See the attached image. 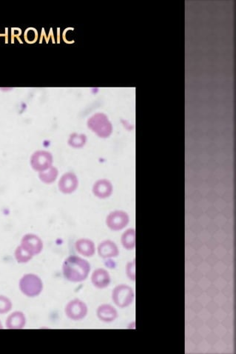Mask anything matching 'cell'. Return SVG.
Segmentation results:
<instances>
[{
  "instance_id": "cell-1",
  "label": "cell",
  "mask_w": 236,
  "mask_h": 354,
  "mask_svg": "<svg viewBox=\"0 0 236 354\" xmlns=\"http://www.w3.org/2000/svg\"><path fill=\"white\" fill-rule=\"evenodd\" d=\"M90 271L89 262L76 256L67 258L63 265L64 276L70 282H83L88 278Z\"/></svg>"
},
{
  "instance_id": "cell-2",
  "label": "cell",
  "mask_w": 236,
  "mask_h": 354,
  "mask_svg": "<svg viewBox=\"0 0 236 354\" xmlns=\"http://www.w3.org/2000/svg\"><path fill=\"white\" fill-rule=\"evenodd\" d=\"M43 282L40 276L34 274H26L19 281V288L23 295L29 298L37 297L43 290Z\"/></svg>"
},
{
  "instance_id": "cell-3",
  "label": "cell",
  "mask_w": 236,
  "mask_h": 354,
  "mask_svg": "<svg viewBox=\"0 0 236 354\" xmlns=\"http://www.w3.org/2000/svg\"><path fill=\"white\" fill-rule=\"evenodd\" d=\"M112 299L118 307L125 308L133 302L134 292L130 287L122 284L118 285L113 289Z\"/></svg>"
},
{
  "instance_id": "cell-4",
  "label": "cell",
  "mask_w": 236,
  "mask_h": 354,
  "mask_svg": "<svg viewBox=\"0 0 236 354\" xmlns=\"http://www.w3.org/2000/svg\"><path fill=\"white\" fill-rule=\"evenodd\" d=\"M65 312L66 316L71 320H82L88 313V307L85 302L76 299L67 304Z\"/></svg>"
},
{
  "instance_id": "cell-5",
  "label": "cell",
  "mask_w": 236,
  "mask_h": 354,
  "mask_svg": "<svg viewBox=\"0 0 236 354\" xmlns=\"http://www.w3.org/2000/svg\"><path fill=\"white\" fill-rule=\"evenodd\" d=\"M53 156L46 150H37L33 153L31 164L36 170L41 172L52 166Z\"/></svg>"
},
{
  "instance_id": "cell-6",
  "label": "cell",
  "mask_w": 236,
  "mask_h": 354,
  "mask_svg": "<svg viewBox=\"0 0 236 354\" xmlns=\"http://www.w3.org/2000/svg\"><path fill=\"white\" fill-rule=\"evenodd\" d=\"M21 245L31 255H38L43 249V242L40 237L34 234H27L23 237Z\"/></svg>"
},
{
  "instance_id": "cell-7",
  "label": "cell",
  "mask_w": 236,
  "mask_h": 354,
  "mask_svg": "<svg viewBox=\"0 0 236 354\" xmlns=\"http://www.w3.org/2000/svg\"><path fill=\"white\" fill-rule=\"evenodd\" d=\"M88 125L100 136H108L111 132V125L106 116L102 113H98L90 119Z\"/></svg>"
},
{
  "instance_id": "cell-8",
  "label": "cell",
  "mask_w": 236,
  "mask_h": 354,
  "mask_svg": "<svg viewBox=\"0 0 236 354\" xmlns=\"http://www.w3.org/2000/svg\"><path fill=\"white\" fill-rule=\"evenodd\" d=\"M128 216L123 211H114L110 213L107 218V224L110 229L119 231L127 226Z\"/></svg>"
},
{
  "instance_id": "cell-9",
  "label": "cell",
  "mask_w": 236,
  "mask_h": 354,
  "mask_svg": "<svg viewBox=\"0 0 236 354\" xmlns=\"http://www.w3.org/2000/svg\"><path fill=\"white\" fill-rule=\"evenodd\" d=\"M26 316L23 312L17 310L8 316L6 321V327L12 330H20L26 325Z\"/></svg>"
},
{
  "instance_id": "cell-10",
  "label": "cell",
  "mask_w": 236,
  "mask_h": 354,
  "mask_svg": "<svg viewBox=\"0 0 236 354\" xmlns=\"http://www.w3.org/2000/svg\"><path fill=\"white\" fill-rule=\"evenodd\" d=\"M78 186L77 176L72 173H66L60 178L59 182L60 190L64 194H71L76 190Z\"/></svg>"
},
{
  "instance_id": "cell-11",
  "label": "cell",
  "mask_w": 236,
  "mask_h": 354,
  "mask_svg": "<svg viewBox=\"0 0 236 354\" xmlns=\"http://www.w3.org/2000/svg\"><path fill=\"white\" fill-rule=\"evenodd\" d=\"M93 285L98 289H104L109 286L110 276L109 273L103 268L96 269L91 276Z\"/></svg>"
},
{
  "instance_id": "cell-12",
  "label": "cell",
  "mask_w": 236,
  "mask_h": 354,
  "mask_svg": "<svg viewBox=\"0 0 236 354\" xmlns=\"http://www.w3.org/2000/svg\"><path fill=\"white\" fill-rule=\"evenodd\" d=\"M96 313H97L98 318L105 322H113L118 317V312L116 309L108 304H103L99 306Z\"/></svg>"
},
{
  "instance_id": "cell-13",
  "label": "cell",
  "mask_w": 236,
  "mask_h": 354,
  "mask_svg": "<svg viewBox=\"0 0 236 354\" xmlns=\"http://www.w3.org/2000/svg\"><path fill=\"white\" fill-rule=\"evenodd\" d=\"M99 254L102 258L115 257L119 254V249L114 242L107 240L99 245Z\"/></svg>"
},
{
  "instance_id": "cell-14",
  "label": "cell",
  "mask_w": 236,
  "mask_h": 354,
  "mask_svg": "<svg viewBox=\"0 0 236 354\" xmlns=\"http://www.w3.org/2000/svg\"><path fill=\"white\" fill-rule=\"evenodd\" d=\"M76 248L79 254L85 257H91L95 253V245L94 242L86 239L79 240L76 243Z\"/></svg>"
},
{
  "instance_id": "cell-15",
  "label": "cell",
  "mask_w": 236,
  "mask_h": 354,
  "mask_svg": "<svg viewBox=\"0 0 236 354\" xmlns=\"http://www.w3.org/2000/svg\"><path fill=\"white\" fill-rule=\"evenodd\" d=\"M113 191L111 184L107 180H100L95 184L94 192L95 195L100 198H106L109 197Z\"/></svg>"
},
{
  "instance_id": "cell-16",
  "label": "cell",
  "mask_w": 236,
  "mask_h": 354,
  "mask_svg": "<svg viewBox=\"0 0 236 354\" xmlns=\"http://www.w3.org/2000/svg\"><path fill=\"white\" fill-rule=\"evenodd\" d=\"M40 178L41 179L43 183L46 184H51L55 181L57 176H58V170L57 167L51 166L49 168L40 172Z\"/></svg>"
},
{
  "instance_id": "cell-17",
  "label": "cell",
  "mask_w": 236,
  "mask_h": 354,
  "mask_svg": "<svg viewBox=\"0 0 236 354\" xmlns=\"http://www.w3.org/2000/svg\"><path fill=\"white\" fill-rule=\"evenodd\" d=\"M15 259L19 263H27L32 260L33 256L26 251L21 245L17 247L15 253Z\"/></svg>"
},
{
  "instance_id": "cell-18",
  "label": "cell",
  "mask_w": 236,
  "mask_h": 354,
  "mask_svg": "<svg viewBox=\"0 0 236 354\" xmlns=\"http://www.w3.org/2000/svg\"><path fill=\"white\" fill-rule=\"evenodd\" d=\"M122 244L127 249H132L135 245V232L133 230L127 231L122 236Z\"/></svg>"
},
{
  "instance_id": "cell-19",
  "label": "cell",
  "mask_w": 236,
  "mask_h": 354,
  "mask_svg": "<svg viewBox=\"0 0 236 354\" xmlns=\"http://www.w3.org/2000/svg\"><path fill=\"white\" fill-rule=\"evenodd\" d=\"M13 303L12 300L4 295H0V314H6L12 310Z\"/></svg>"
},
{
  "instance_id": "cell-20",
  "label": "cell",
  "mask_w": 236,
  "mask_h": 354,
  "mask_svg": "<svg viewBox=\"0 0 236 354\" xmlns=\"http://www.w3.org/2000/svg\"><path fill=\"white\" fill-rule=\"evenodd\" d=\"M37 37H38V33L36 31L35 29H33V28L28 29L26 33H25V39H26L27 43H35L36 40H37Z\"/></svg>"
},
{
  "instance_id": "cell-21",
  "label": "cell",
  "mask_w": 236,
  "mask_h": 354,
  "mask_svg": "<svg viewBox=\"0 0 236 354\" xmlns=\"http://www.w3.org/2000/svg\"><path fill=\"white\" fill-rule=\"evenodd\" d=\"M127 275L128 276L129 279H131V280L135 281L136 279V273H135V261L133 262H130V263L127 265Z\"/></svg>"
},
{
  "instance_id": "cell-22",
  "label": "cell",
  "mask_w": 236,
  "mask_h": 354,
  "mask_svg": "<svg viewBox=\"0 0 236 354\" xmlns=\"http://www.w3.org/2000/svg\"><path fill=\"white\" fill-rule=\"evenodd\" d=\"M84 142H85V137L79 135H74V136L72 135L69 140L70 144L74 146L82 145Z\"/></svg>"
},
{
  "instance_id": "cell-23",
  "label": "cell",
  "mask_w": 236,
  "mask_h": 354,
  "mask_svg": "<svg viewBox=\"0 0 236 354\" xmlns=\"http://www.w3.org/2000/svg\"><path fill=\"white\" fill-rule=\"evenodd\" d=\"M3 324H2L1 321H0V329H3Z\"/></svg>"
}]
</instances>
